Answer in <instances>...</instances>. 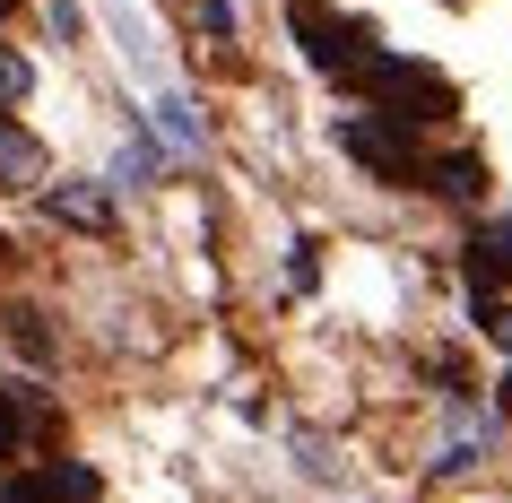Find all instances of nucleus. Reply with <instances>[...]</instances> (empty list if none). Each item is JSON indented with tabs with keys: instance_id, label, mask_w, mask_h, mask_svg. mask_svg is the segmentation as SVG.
<instances>
[{
	"instance_id": "nucleus-1",
	"label": "nucleus",
	"mask_w": 512,
	"mask_h": 503,
	"mask_svg": "<svg viewBox=\"0 0 512 503\" xmlns=\"http://www.w3.org/2000/svg\"><path fill=\"white\" fill-rule=\"evenodd\" d=\"M287 35H296L304 61H313L322 79H339L348 96H365V79H374L382 53H391V44H382L365 18H348V9H322V0H296V9H287Z\"/></svg>"
},
{
	"instance_id": "nucleus-2",
	"label": "nucleus",
	"mask_w": 512,
	"mask_h": 503,
	"mask_svg": "<svg viewBox=\"0 0 512 503\" xmlns=\"http://www.w3.org/2000/svg\"><path fill=\"white\" fill-rule=\"evenodd\" d=\"M469 287H478V304H504V287H512V209L486 217L478 235H469Z\"/></svg>"
},
{
	"instance_id": "nucleus-3",
	"label": "nucleus",
	"mask_w": 512,
	"mask_h": 503,
	"mask_svg": "<svg viewBox=\"0 0 512 503\" xmlns=\"http://www.w3.org/2000/svg\"><path fill=\"white\" fill-rule=\"evenodd\" d=\"M426 191H434V200H460V209H478V200H486V157H469V148L426 157Z\"/></svg>"
},
{
	"instance_id": "nucleus-4",
	"label": "nucleus",
	"mask_w": 512,
	"mask_h": 503,
	"mask_svg": "<svg viewBox=\"0 0 512 503\" xmlns=\"http://www.w3.org/2000/svg\"><path fill=\"white\" fill-rule=\"evenodd\" d=\"M35 183H44V139L18 113H0V191H35Z\"/></svg>"
},
{
	"instance_id": "nucleus-5",
	"label": "nucleus",
	"mask_w": 512,
	"mask_h": 503,
	"mask_svg": "<svg viewBox=\"0 0 512 503\" xmlns=\"http://www.w3.org/2000/svg\"><path fill=\"white\" fill-rule=\"evenodd\" d=\"M157 131H165L174 157H200V148H209V122H200V105H191L183 87H165V96H157Z\"/></svg>"
},
{
	"instance_id": "nucleus-6",
	"label": "nucleus",
	"mask_w": 512,
	"mask_h": 503,
	"mask_svg": "<svg viewBox=\"0 0 512 503\" xmlns=\"http://www.w3.org/2000/svg\"><path fill=\"white\" fill-rule=\"evenodd\" d=\"M113 35H122V61H131L139 79H165V53H157V35H148V18H139L131 0H113Z\"/></svg>"
},
{
	"instance_id": "nucleus-7",
	"label": "nucleus",
	"mask_w": 512,
	"mask_h": 503,
	"mask_svg": "<svg viewBox=\"0 0 512 503\" xmlns=\"http://www.w3.org/2000/svg\"><path fill=\"white\" fill-rule=\"evenodd\" d=\"M157 183V139H148V122H131V139H122V157H113L105 191H148Z\"/></svg>"
},
{
	"instance_id": "nucleus-8",
	"label": "nucleus",
	"mask_w": 512,
	"mask_h": 503,
	"mask_svg": "<svg viewBox=\"0 0 512 503\" xmlns=\"http://www.w3.org/2000/svg\"><path fill=\"white\" fill-rule=\"evenodd\" d=\"M53 217H70V226H87V235H105V226H113V200L96 183H61L53 191Z\"/></svg>"
},
{
	"instance_id": "nucleus-9",
	"label": "nucleus",
	"mask_w": 512,
	"mask_h": 503,
	"mask_svg": "<svg viewBox=\"0 0 512 503\" xmlns=\"http://www.w3.org/2000/svg\"><path fill=\"white\" fill-rule=\"evenodd\" d=\"M0 503H61V469H18V477H0Z\"/></svg>"
},
{
	"instance_id": "nucleus-10",
	"label": "nucleus",
	"mask_w": 512,
	"mask_h": 503,
	"mask_svg": "<svg viewBox=\"0 0 512 503\" xmlns=\"http://www.w3.org/2000/svg\"><path fill=\"white\" fill-rule=\"evenodd\" d=\"M27 96H35V61L0 44V105H27Z\"/></svg>"
},
{
	"instance_id": "nucleus-11",
	"label": "nucleus",
	"mask_w": 512,
	"mask_h": 503,
	"mask_svg": "<svg viewBox=\"0 0 512 503\" xmlns=\"http://www.w3.org/2000/svg\"><path fill=\"white\" fill-rule=\"evenodd\" d=\"M191 27H200V35H217V44H235V27H243V18H235V0H191Z\"/></svg>"
},
{
	"instance_id": "nucleus-12",
	"label": "nucleus",
	"mask_w": 512,
	"mask_h": 503,
	"mask_svg": "<svg viewBox=\"0 0 512 503\" xmlns=\"http://www.w3.org/2000/svg\"><path fill=\"white\" fill-rule=\"evenodd\" d=\"M53 35H61V44H79V35H87V18H79V0H53Z\"/></svg>"
},
{
	"instance_id": "nucleus-13",
	"label": "nucleus",
	"mask_w": 512,
	"mask_h": 503,
	"mask_svg": "<svg viewBox=\"0 0 512 503\" xmlns=\"http://www.w3.org/2000/svg\"><path fill=\"white\" fill-rule=\"evenodd\" d=\"M0 451H9V399H0Z\"/></svg>"
},
{
	"instance_id": "nucleus-14",
	"label": "nucleus",
	"mask_w": 512,
	"mask_h": 503,
	"mask_svg": "<svg viewBox=\"0 0 512 503\" xmlns=\"http://www.w3.org/2000/svg\"><path fill=\"white\" fill-rule=\"evenodd\" d=\"M0 9H18V0H0Z\"/></svg>"
}]
</instances>
